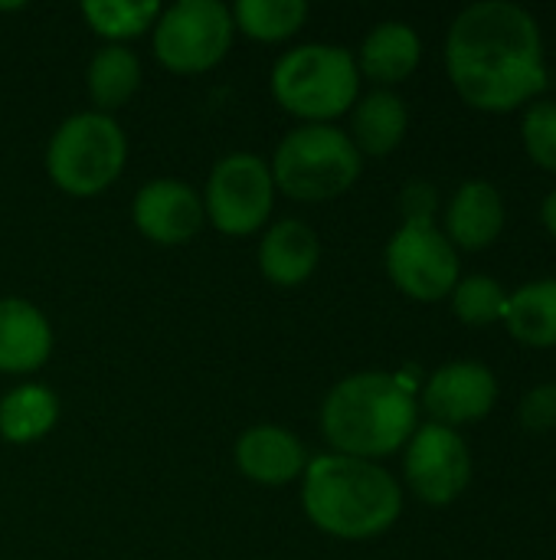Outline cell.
<instances>
[{"instance_id":"1","label":"cell","mask_w":556,"mask_h":560,"mask_svg":"<svg viewBox=\"0 0 556 560\" xmlns=\"http://www.w3.org/2000/svg\"><path fill=\"white\" fill-rule=\"evenodd\" d=\"M446 69L456 92L478 112L528 105L547 89L541 26L521 3H472L449 26Z\"/></svg>"},{"instance_id":"27","label":"cell","mask_w":556,"mask_h":560,"mask_svg":"<svg viewBox=\"0 0 556 560\" xmlns=\"http://www.w3.org/2000/svg\"><path fill=\"white\" fill-rule=\"evenodd\" d=\"M436 207H439V194L426 180H410L400 194L403 223H436Z\"/></svg>"},{"instance_id":"6","label":"cell","mask_w":556,"mask_h":560,"mask_svg":"<svg viewBox=\"0 0 556 560\" xmlns=\"http://www.w3.org/2000/svg\"><path fill=\"white\" fill-rule=\"evenodd\" d=\"M128 158L121 125L102 112L66 118L46 144V174L69 197H95L108 190Z\"/></svg>"},{"instance_id":"22","label":"cell","mask_w":556,"mask_h":560,"mask_svg":"<svg viewBox=\"0 0 556 560\" xmlns=\"http://www.w3.org/2000/svg\"><path fill=\"white\" fill-rule=\"evenodd\" d=\"M233 26L259 43H282L295 36L308 20L305 0H239L229 7Z\"/></svg>"},{"instance_id":"7","label":"cell","mask_w":556,"mask_h":560,"mask_svg":"<svg viewBox=\"0 0 556 560\" xmlns=\"http://www.w3.org/2000/svg\"><path fill=\"white\" fill-rule=\"evenodd\" d=\"M233 13L220 0H177L154 23V56L180 75H197L223 62L233 46Z\"/></svg>"},{"instance_id":"28","label":"cell","mask_w":556,"mask_h":560,"mask_svg":"<svg viewBox=\"0 0 556 560\" xmlns=\"http://www.w3.org/2000/svg\"><path fill=\"white\" fill-rule=\"evenodd\" d=\"M541 220H544L547 233L556 240V187L547 194V200H544V207H541Z\"/></svg>"},{"instance_id":"9","label":"cell","mask_w":556,"mask_h":560,"mask_svg":"<svg viewBox=\"0 0 556 560\" xmlns=\"http://www.w3.org/2000/svg\"><path fill=\"white\" fill-rule=\"evenodd\" d=\"M387 276L416 302H439L459 285V249L436 223H403L387 243Z\"/></svg>"},{"instance_id":"23","label":"cell","mask_w":556,"mask_h":560,"mask_svg":"<svg viewBox=\"0 0 556 560\" xmlns=\"http://www.w3.org/2000/svg\"><path fill=\"white\" fill-rule=\"evenodd\" d=\"M82 16L105 39H131L157 23L161 3H154V0H85Z\"/></svg>"},{"instance_id":"17","label":"cell","mask_w":556,"mask_h":560,"mask_svg":"<svg viewBox=\"0 0 556 560\" xmlns=\"http://www.w3.org/2000/svg\"><path fill=\"white\" fill-rule=\"evenodd\" d=\"M419 59H423L419 33L410 23L387 20L367 33L357 56V69L380 85H397L416 72Z\"/></svg>"},{"instance_id":"26","label":"cell","mask_w":556,"mask_h":560,"mask_svg":"<svg viewBox=\"0 0 556 560\" xmlns=\"http://www.w3.org/2000/svg\"><path fill=\"white\" fill-rule=\"evenodd\" d=\"M521 423L531 433H547L556 430V384L531 387L521 400Z\"/></svg>"},{"instance_id":"24","label":"cell","mask_w":556,"mask_h":560,"mask_svg":"<svg viewBox=\"0 0 556 560\" xmlns=\"http://www.w3.org/2000/svg\"><path fill=\"white\" fill-rule=\"evenodd\" d=\"M505 305H508V292L492 276H465L452 289V312L459 315L462 325H472V328L501 322Z\"/></svg>"},{"instance_id":"25","label":"cell","mask_w":556,"mask_h":560,"mask_svg":"<svg viewBox=\"0 0 556 560\" xmlns=\"http://www.w3.org/2000/svg\"><path fill=\"white\" fill-rule=\"evenodd\" d=\"M521 138L528 158L556 174V102H531L521 121Z\"/></svg>"},{"instance_id":"3","label":"cell","mask_w":556,"mask_h":560,"mask_svg":"<svg viewBox=\"0 0 556 560\" xmlns=\"http://www.w3.org/2000/svg\"><path fill=\"white\" fill-rule=\"evenodd\" d=\"M416 390L403 374L364 371L334 384L321 404V430L338 456L383 459L416 433Z\"/></svg>"},{"instance_id":"2","label":"cell","mask_w":556,"mask_h":560,"mask_svg":"<svg viewBox=\"0 0 556 560\" xmlns=\"http://www.w3.org/2000/svg\"><path fill=\"white\" fill-rule=\"evenodd\" d=\"M301 479V505L308 522L341 541L377 538L390 532L403 512L397 479L370 459L328 453L308 459Z\"/></svg>"},{"instance_id":"19","label":"cell","mask_w":556,"mask_h":560,"mask_svg":"<svg viewBox=\"0 0 556 560\" xmlns=\"http://www.w3.org/2000/svg\"><path fill=\"white\" fill-rule=\"evenodd\" d=\"M505 328L528 348H556V279H537L508 295Z\"/></svg>"},{"instance_id":"15","label":"cell","mask_w":556,"mask_h":560,"mask_svg":"<svg viewBox=\"0 0 556 560\" xmlns=\"http://www.w3.org/2000/svg\"><path fill=\"white\" fill-rule=\"evenodd\" d=\"M52 354V328L26 299H0V371L33 374Z\"/></svg>"},{"instance_id":"10","label":"cell","mask_w":556,"mask_h":560,"mask_svg":"<svg viewBox=\"0 0 556 560\" xmlns=\"http://www.w3.org/2000/svg\"><path fill=\"white\" fill-rule=\"evenodd\" d=\"M406 482L426 505H452L472 482V453L459 430L423 423L406 443Z\"/></svg>"},{"instance_id":"4","label":"cell","mask_w":556,"mask_h":560,"mask_svg":"<svg viewBox=\"0 0 556 560\" xmlns=\"http://www.w3.org/2000/svg\"><path fill=\"white\" fill-rule=\"evenodd\" d=\"M357 92L360 69L344 46L305 43L285 52L272 69L275 102L308 125H328L331 118L344 115L354 108Z\"/></svg>"},{"instance_id":"5","label":"cell","mask_w":556,"mask_h":560,"mask_svg":"<svg viewBox=\"0 0 556 560\" xmlns=\"http://www.w3.org/2000/svg\"><path fill=\"white\" fill-rule=\"evenodd\" d=\"M360 167L364 158L347 131L334 125H301L282 138L269 171L285 197L318 203L347 194Z\"/></svg>"},{"instance_id":"21","label":"cell","mask_w":556,"mask_h":560,"mask_svg":"<svg viewBox=\"0 0 556 560\" xmlns=\"http://www.w3.org/2000/svg\"><path fill=\"white\" fill-rule=\"evenodd\" d=\"M88 95L102 115L121 108L141 85V62L125 46H105L88 62Z\"/></svg>"},{"instance_id":"20","label":"cell","mask_w":556,"mask_h":560,"mask_svg":"<svg viewBox=\"0 0 556 560\" xmlns=\"http://www.w3.org/2000/svg\"><path fill=\"white\" fill-rule=\"evenodd\" d=\"M59 420V400L43 384H20L0 400V436L7 443H36Z\"/></svg>"},{"instance_id":"18","label":"cell","mask_w":556,"mask_h":560,"mask_svg":"<svg viewBox=\"0 0 556 560\" xmlns=\"http://www.w3.org/2000/svg\"><path fill=\"white\" fill-rule=\"evenodd\" d=\"M410 112L406 102L390 89H374L370 95L354 102L351 118V141L360 151V158H387L397 151L406 138Z\"/></svg>"},{"instance_id":"8","label":"cell","mask_w":556,"mask_h":560,"mask_svg":"<svg viewBox=\"0 0 556 560\" xmlns=\"http://www.w3.org/2000/svg\"><path fill=\"white\" fill-rule=\"evenodd\" d=\"M275 200V180L259 154L236 151L216 161L206 180L203 213L226 236H249L265 226Z\"/></svg>"},{"instance_id":"11","label":"cell","mask_w":556,"mask_h":560,"mask_svg":"<svg viewBox=\"0 0 556 560\" xmlns=\"http://www.w3.org/2000/svg\"><path fill=\"white\" fill-rule=\"evenodd\" d=\"M498 404V381L482 361L442 364L423 387V407L433 423L465 427L488 417Z\"/></svg>"},{"instance_id":"14","label":"cell","mask_w":556,"mask_h":560,"mask_svg":"<svg viewBox=\"0 0 556 560\" xmlns=\"http://www.w3.org/2000/svg\"><path fill=\"white\" fill-rule=\"evenodd\" d=\"M505 230V200L488 180H465L446 210V236L456 249L478 253Z\"/></svg>"},{"instance_id":"12","label":"cell","mask_w":556,"mask_h":560,"mask_svg":"<svg viewBox=\"0 0 556 560\" xmlns=\"http://www.w3.org/2000/svg\"><path fill=\"white\" fill-rule=\"evenodd\" d=\"M131 217H134V226L151 243H161V246L190 243L206 220L203 200L197 197V190L174 177L147 180L131 203Z\"/></svg>"},{"instance_id":"16","label":"cell","mask_w":556,"mask_h":560,"mask_svg":"<svg viewBox=\"0 0 556 560\" xmlns=\"http://www.w3.org/2000/svg\"><path fill=\"white\" fill-rule=\"evenodd\" d=\"M318 259L321 243L305 220H282L259 243V269L272 285L282 289L308 282L318 269Z\"/></svg>"},{"instance_id":"13","label":"cell","mask_w":556,"mask_h":560,"mask_svg":"<svg viewBox=\"0 0 556 560\" xmlns=\"http://www.w3.org/2000/svg\"><path fill=\"white\" fill-rule=\"evenodd\" d=\"M236 466L259 486H288L308 469V453L298 436L282 427H252L236 440Z\"/></svg>"}]
</instances>
